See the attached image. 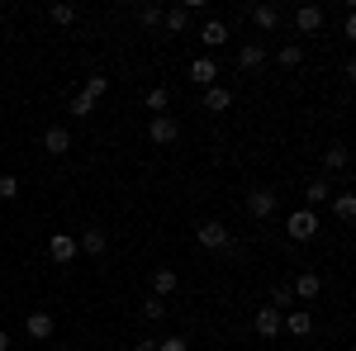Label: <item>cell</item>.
<instances>
[{"label":"cell","mask_w":356,"mask_h":351,"mask_svg":"<svg viewBox=\"0 0 356 351\" xmlns=\"http://www.w3.org/2000/svg\"><path fill=\"white\" fill-rule=\"evenodd\" d=\"M195 243L204 247V252H223L233 238H228V228H223V223H200V228H195Z\"/></svg>","instance_id":"cell-1"},{"label":"cell","mask_w":356,"mask_h":351,"mask_svg":"<svg viewBox=\"0 0 356 351\" xmlns=\"http://www.w3.org/2000/svg\"><path fill=\"white\" fill-rule=\"evenodd\" d=\"M318 233V218H314V209H295L290 214V243H309Z\"/></svg>","instance_id":"cell-2"},{"label":"cell","mask_w":356,"mask_h":351,"mask_svg":"<svg viewBox=\"0 0 356 351\" xmlns=\"http://www.w3.org/2000/svg\"><path fill=\"white\" fill-rule=\"evenodd\" d=\"M147 133H152V142H157V147H166V142H176V138H181V119H176V114H157Z\"/></svg>","instance_id":"cell-3"},{"label":"cell","mask_w":356,"mask_h":351,"mask_svg":"<svg viewBox=\"0 0 356 351\" xmlns=\"http://www.w3.org/2000/svg\"><path fill=\"white\" fill-rule=\"evenodd\" d=\"M247 214H252V218H271L275 214V190L257 186L252 195H247Z\"/></svg>","instance_id":"cell-4"},{"label":"cell","mask_w":356,"mask_h":351,"mask_svg":"<svg viewBox=\"0 0 356 351\" xmlns=\"http://www.w3.org/2000/svg\"><path fill=\"white\" fill-rule=\"evenodd\" d=\"M48 256H53L57 266L76 261V238H72V233H53V243H48Z\"/></svg>","instance_id":"cell-5"},{"label":"cell","mask_w":356,"mask_h":351,"mask_svg":"<svg viewBox=\"0 0 356 351\" xmlns=\"http://www.w3.org/2000/svg\"><path fill=\"white\" fill-rule=\"evenodd\" d=\"M280 332H290V337H309V332H314V318H309L304 309H290V313H280Z\"/></svg>","instance_id":"cell-6"},{"label":"cell","mask_w":356,"mask_h":351,"mask_svg":"<svg viewBox=\"0 0 356 351\" xmlns=\"http://www.w3.org/2000/svg\"><path fill=\"white\" fill-rule=\"evenodd\" d=\"M53 327H57V323H53V313H43V309L24 318V332L33 337V342H48V337H53Z\"/></svg>","instance_id":"cell-7"},{"label":"cell","mask_w":356,"mask_h":351,"mask_svg":"<svg viewBox=\"0 0 356 351\" xmlns=\"http://www.w3.org/2000/svg\"><path fill=\"white\" fill-rule=\"evenodd\" d=\"M295 28L300 33H318L323 28V5H300L295 10Z\"/></svg>","instance_id":"cell-8"},{"label":"cell","mask_w":356,"mask_h":351,"mask_svg":"<svg viewBox=\"0 0 356 351\" xmlns=\"http://www.w3.org/2000/svg\"><path fill=\"white\" fill-rule=\"evenodd\" d=\"M252 327H257V337H280V309H257V318H252Z\"/></svg>","instance_id":"cell-9"},{"label":"cell","mask_w":356,"mask_h":351,"mask_svg":"<svg viewBox=\"0 0 356 351\" xmlns=\"http://www.w3.org/2000/svg\"><path fill=\"white\" fill-rule=\"evenodd\" d=\"M105 247H110V238H105L100 228H86L81 238H76V252H86V256H100Z\"/></svg>","instance_id":"cell-10"},{"label":"cell","mask_w":356,"mask_h":351,"mask_svg":"<svg viewBox=\"0 0 356 351\" xmlns=\"http://www.w3.org/2000/svg\"><path fill=\"white\" fill-rule=\"evenodd\" d=\"M43 147H48L53 157H62V152H72V133H67L62 124H53V129L43 133Z\"/></svg>","instance_id":"cell-11"},{"label":"cell","mask_w":356,"mask_h":351,"mask_svg":"<svg viewBox=\"0 0 356 351\" xmlns=\"http://www.w3.org/2000/svg\"><path fill=\"white\" fill-rule=\"evenodd\" d=\"M214 76H219V67H214V57H200V62L191 67V81H195V85H204V90H209V85H219Z\"/></svg>","instance_id":"cell-12"},{"label":"cell","mask_w":356,"mask_h":351,"mask_svg":"<svg viewBox=\"0 0 356 351\" xmlns=\"http://www.w3.org/2000/svg\"><path fill=\"white\" fill-rule=\"evenodd\" d=\"M176 285H181V275H176V270H171V266H162V270H157V275H152V295H157V299L176 295Z\"/></svg>","instance_id":"cell-13"},{"label":"cell","mask_w":356,"mask_h":351,"mask_svg":"<svg viewBox=\"0 0 356 351\" xmlns=\"http://www.w3.org/2000/svg\"><path fill=\"white\" fill-rule=\"evenodd\" d=\"M238 67H243V72H261V67H266V48H261V43H247L243 53H238Z\"/></svg>","instance_id":"cell-14"},{"label":"cell","mask_w":356,"mask_h":351,"mask_svg":"<svg viewBox=\"0 0 356 351\" xmlns=\"http://www.w3.org/2000/svg\"><path fill=\"white\" fill-rule=\"evenodd\" d=\"M228 105H233V90H228V85H209V90H204V109H209V114H223Z\"/></svg>","instance_id":"cell-15"},{"label":"cell","mask_w":356,"mask_h":351,"mask_svg":"<svg viewBox=\"0 0 356 351\" xmlns=\"http://www.w3.org/2000/svg\"><path fill=\"white\" fill-rule=\"evenodd\" d=\"M247 15H252V24H257V28H266V33H271V28L280 24V10H275V5H252Z\"/></svg>","instance_id":"cell-16"},{"label":"cell","mask_w":356,"mask_h":351,"mask_svg":"<svg viewBox=\"0 0 356 351\" xmlns=\"http://www.w3.org/2000/svg\"><path fill=\"white\" fill-rule=\"evenodd\" d=\"M200 43H204V48H219V43H228V24H223V19H209V24L200 28Z\"/></svg>","instance_id":"cell-17"},{"label":"cell","mask_w":356,"mask_h":351,"mask_svg":"<svg viewBox=\"0 0 356 351\" xmlns=\"http://www.w3.org/2000/svg\"><path fill=\"white\" fill-rule=\"evenodd\" d=\"M318 290H323V280H318L314 270H304L300 280H295V290H290V295H295V299H318Z\"/></svg>","instance_id":"cell-18"},{"label":"cell","mask_w":356,"mask_h":351,"mask_svg":"<svg viewBox=\"0 0 356 351\" xmlns=\"http://www.w3.org/2000/svg\"><path fill=\"white\" fill-rule=\"evenodd\" d=\"M347 162H352L347 157V142H332L328 152H323V171H347Z\"/></svg>","instance_id":"cell-19"},{"label":"cell","mask_w":356,"mask_h":351,"mask_svg":"<svg viewBox=\"0 0 356 351\" xmlns=\"http://www.w3.org/2000/svg\"><path fill=\"white\" fill-rule=\"evenodd\" d=\"M328 195H332V190H328V176H318V181H309V186H304V199H309V204H323Z\"/></svg>","instance_id":"cell-20"},{"label":"cell","mask_w":356,"mask_h":351,"mask_svg":"<svg viewBox=\"0 0 356 351\" xmlns=\"http://www.w3.org/2000/svg\"><path fill=\"white\" fill-rule=\"evenodd\" d=\"M162 24L171 28V33H186V24H191V15H186V10L176 5V10H162Z\"/></svg>","instance_id":"cell-21"},{"label":"cell","mask_w":356,"mask_h":351,"mask_svg":"<svg viewBox=\"0 0 356 351\" xmlns=\"http://www.w3.org/2000/svg\"><path fill=\"white\" fill-rule=\"evenodd\" d=\"M147 109H152V114H166V109H171V90H166V85L147 90Z\"/></svg>","instance_id":"cell-22"},{"label":"cell","mask_w":356,"mask_h":351,"mask_svg":"<svg viewBox=\"0 0 356 351\" xmlns=\"http://www.w3.org/2000/svg\"><path fill=\"white\" fill-rule=\"evenodd\" d=\"M332 214L342 218V223H352V218H356V199H352V195H337V199H332Z\"/></svg>","instance_id":"cell-23"},{"label":"cell","mask_w":356,"mask_h":351,"mask_svg":"<svg viewBox=\"0 0 356 351\" xmlns=\"http://www.w3.org/2000/svg\"><path fill=\"white\" fill-rule=\"evenodd\" d=\"M48 19H53V24H76V5H53V10H48Z\"/></svg>","instance_id":"cell-24"},{"label":"cell","mask_w":356,"mask_h":351,"mask_svg":"<svg viewBox=\"0 0 356 351\" xmlns=\"http://www.w3.org/2000/svg\"><path fill=\"white\" fill-rule=\"evenodd\" d=\"M143 318L162 323V318H166V299H157V295H152V299H143Z\"/></svg>","instance_id":"cell-25"},{"label":"cell","mask_w":356,"mask_h":351,"mask_svg":"<svg viewBox=\"0 0 356 351\" xmlns=\"http://www.w3.org/2000/svg\"><path fill=\"white\" fill-rule=\"evenodd\" d=\"M105 90H110V76H86V100H100V95H105Z\"/></svg>","instance_id":"cell-26"},{"label":"cell","mask_w":356,"mask_h":351,"mask_svg":"<svg viewBox=\"0 0 356 351\" xmlns=\"http://www.w3.org/2000/svg\"><path fill=\"white\" fill-rule=\"evenodd\" d=\"M138 24L157 28V24H162V5H143V10H138Z\"/></svg>","instance_id":"cell-27"},{"label":"cell","mask_w":356,"mask_h":351,"mask_svg":"<svg viewBox=\"0 0 356 351\" xmlns=\"http://www.w3.org/2000/svg\"><path fill=\"white\" fill-rule=\"evenodd\" d=\"M300 62H304L300 43H285V48H280V67H300Z\"/></svg>","instance_id":"cell-28"},{"label":"cell","mask_w":356,"mask_h":351,"mask_svg":"<svg viewBox=\"0 0 356 351\" xmlns=\"http://www.w3.org/2000/svg\"><path fill=\"white\" fill-rule=\"evenodd\" d=\"M290 304H295V295H290V285H275V290H271V309H280V313H285Z\"/></svg>","instance_id":"cell-29"},{"label":"cell","mask_w":356,"mask_h":351,"mask_svg":"<svg viewBox=\"0 0 356 351\" xmlns=\"http://www.w3.org/2000/svg\"><path fill=\"white\" fill-rule=\"evenodd\" d=\"M72 114H76V119H90V114H95V100L76 95V100H72Z\"/></svg>","instance_id":"cell-30"},{"label":"cell","mask_w":356,"mask_h":351,"mask_svg":"<svg viewBox=\"0 0 356 351\" xmlns=\"http://www.w3.org/2000/svg\"><path fill=\"white\" fill-rule=\"evenodd\" d=\"M152 351H191V342H186V337H166V342H157Z\"/></svg>","instance_id":"cell-31"},{"label":"cell","mask_w":356,"mask_h":351,"mask_svg":"<svg viewBox=\"0 0 356 351\" xmlns=\"http://www.w3.org/2000/svg\"><path fill=\"white\" fill-rule=\"evenodd\" d=\"M19 195V181L15 176H0V199H15Z\"/></svg>","instance_id":"cell-32"},{"label":"cell","mask_w":356,"mask_h":351,"mask_svg":"<svg viewBox=\"0 0 356 351\" xmlns=\"http://www.w3.org/2000/svg\"><path fill=\"white\" fill-rule=\"evenodd\" d=\"M0 351H10V332H0Z\"/></svg>","instance_id":"cell-33"},{"label":"cell","mask_w":356,"mask_h":351,"mask_svg":"<svg viewBox=\"0 0 356 351\" xmlns=\"http://www.w3.org/2000/svg\"><path fill=\"white\" fill-rule=\"evenodd\" d=\"M134 351H152V347H147V342H138V347H134Z\"/></svg>","instance_id":"cell-34"},{"label":"cell","mask_w":356,"mask_h":351,"mask_svg":"<svg viewBox=\"0 0 356 351\" xmlns=\"http://www.w3.org/2000/svg\"><path fill=\"white\" fill-rule=\"evenodd\" d=\"M57 351H72V347H57Z\"/></svg>","instance_id":"cell-35"}]
</instances>
